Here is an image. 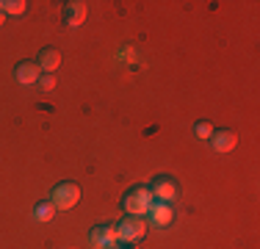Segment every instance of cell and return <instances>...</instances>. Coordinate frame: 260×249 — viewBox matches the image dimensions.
Instances as JSON below:
<instances>
[{
  "label": "cell",
  "instance_id": "obj_9",
  "mask_svg": "<svg viewBox=\"0 0 260 249\" xmlns=\"http://www.w3.org/2000/svg\"><path fill=\"white\" fill-rule=\"evenodd\" d=\"M39 64L36 61H22V64H17L14 67V78H17V83H22V86H30V83H39Z\"/></svg>",
  "mask_w": 260,
  "mask_h": 249
},
{
  "label": "cell",
  "instance_id": "obj_5",
  "mask_svg": "<svg viewBox=\"0 0 260 249\" xmlns=\"http://www.w3.org/2000/svg\"><path fill=\"white\" fill-rule=\"evenodd\" d=\"M116 224H97V227H91L89 233V244L97 246V249H108L116 244Z\"/></svg>",
  "mask_w": 260,
  "mask_h": 249
},
{
  "label": "cell",
  "instance_id": "obj_15",
  "mask_svg": "<svg viewBox=\"0 0 260 249\" xmlns=\"http://www.w3.org/2000/svg\"><path fill=\"white\" fill-rule=\"evenodd\" d=\"M108 249H125V246H119V244H114V246H108Z\"/></svg>",
  "mask_w": 260,
  "mask_h": 249
},
{
  "label": "cell",
  "instance_id": "obj_13",
  "mask_svg": "<svg viewBox=\"0 0 260 249\" xmlns=\"http://www.w3.org/2000/svg\"><path fill=\"white\" fill-rule=\"evenodd\" d=\"M210 133H213V128H210V122H197V124H194V136H197V139L208 141V139H210Z\"/></svg>",
  "mask_w": 260,
  "mask_h": 249
},
{
  "label": "cell",
  "instance_id": "obj_16",
  "mask_svg": "<svg viewBox=\"0 0 260 249\" xmlns=\"http://www.w3.org/2000/svg\"><path fill=\"white\" fill-rule=\"evenodd\" d=\"M3 20H6V14H3V11H0V25H3Z\"/></svg>",
  "mask_w": 260,
  "mask_h": 249
},
{
  "label": "cell",
  "instance_id": "obj_10",
  "mask_svg": "<svg viewBox=\"0 0 260 249\" xmlns=\"http://www.w3.org/2000/svg\"><path fill=\"white\" fill-rule=\"evenodd\" d=\"M36 64H39L42 72H55V70H58V64H61V53L55 47H42Z\"/></svg>",
  "mask_w": 260,
  "mask_h": 249
},
{
  "label": "cell",
  "instance_id": "obj_6",
  "mask_svg": "<svg viewBox=\"0 0 260 249\" xmlns=\"http://www.w3.org/2000/svg\"><path fill=\"white\" fill-rule=\"evenodd\" d=\"M86 14H89V6H86L83 0H70V3H64V9H61V17H64V22L70 25V28L83 25Z\"/></svg>",
  "mask_w": 260,
  "mask_h": 249
},
{
  "label": "cell",
  "instance_id": "obj_2",
  "mask_svg": "<svg viewBox=\"0 0 260 249\" xmlns=\"http://www.w3.org/2000/svg\"><path fill=\"white\" fill-rule=\"evenodd\" d=\"M147 230H150V224L144 222V216H127L122 222H116V238L122 241V244H136V241H141L147 235Z\"/></svg>",
  "mask_w": 260,
  "mask_h": 249
},
{
  "label": "cell",
  "instance_id": "obj_8",
  "mask_svg": "<svg viewBox=\"0 0 260 249\" xmlns=\"http://www.w3.org/2000/svg\"><path fill=\"white\" fill-rule=\"evenodd\" d=\"M208 141L216 152H230V149H235V144H238V136H235V130L221 128V130H213Z\"/></svg>",
  "mask_w": 260,
  "mask_h": 249
},
{
  "label": "cell",
  "instance_id": "obj_11",
  "mask_svg": "<svg viewBox=\"0 0 260 249\" xmlns=\"http://www.w3.org/2000/svg\"><path fill=\"white\" fill-rule=\"evenodd\" d=\"M55 216V205L50 202V199H42V202H36L34 208V219L36 222H50Z\"/></svg>",
  "mask_w": 260,
  "mask_h": 249
},
{
  "label": "cell",
  "instance_id": "obj_4",
  "mask_svg": "<svg viewBox=\"0 0 260 249\" xmlns=\"http://www.w3.org/2000/svg\"><path fill=\"white\" fill-rule=\"evenodd\" d=\"M147 189H150L152 199H158V202H169L172 205L177 197H180V185H177V180L175 177H166V174H164V177H155Z\"/></svg>",
  "mask_w": 260,
  "mask_h": 249
},
{
  "label": "cell",
  "instance_id": "obj_14",
  "mask_svg": "<svg viewBox=\"0 0 260 249\" xmlns=\"http://www.w3.org/2000/svg\"><path fill=\"white\" fill-rule=\"evenodd\" d=\"M39 86H42L45 91H50L53 86H55V75H53V72H42V75H39Z\"/></svg>",
  "mask_w": 260,
  "mask_h": 249
},
{
  "label": "cell",
  "instance_id": "obj_12",
  "mask_svg": "<svg viewBox=\"0 0 260 249\" xmlns=\"http://www.w3.org/2000/svg\"><path fill=\"white\" fill-rule=\"evenodd\" d=\"M25 9H28L25 0H0V11H3V14L20 17V14H25Z\"/></svg>",
  "mask_w": 260,
  "mask_h": 249
},
{
  "label": "cell",
  "instance_id": "obj_7",
  "mask_svg": "<svg viewBox=\"0 0 260 249\" xmlns=\"http://www.w3.org/2000/svg\"><path fill=\"white\" fill-rule=\"evenodd\" d=\"M147 216H150V222L155 224V227H166V224H172V219H175V208H172L169 202H158V199H152Z\"/></svg>",
  "mask_w": 260,
  "mask_h": 249
},
{
  "label": "cell",
  "instance_id": "obj_3",
  "mask_svg": "<svg viewBox=\"0 0 260 249\" xmlns=\"http://www.w3.org/2000/svg\"><path fill=\"white\" fill-rule=\"evenodd\" d=\"M78 199H80V185L72 183V180H61V183H55L53 191H50V202L55 205V210L75 208Z\"/></svg>",
  "mask_w": 260,
  "mask_h": 249
},
{
  "label": "cell",
  "instance_id": "obj_1",
  "mask_svg": "<svg viewBox=\"0 0 260 249\" xmlns=\"http://www.w3.org/2000/svg\"><path fill=\"white\" fill-rule=\"evenodd\" d=\"M150 205H152V194L147 185H136V189L125 191V197H122V208H125L127 216H147Z\"/></svg>",
  "mask_w": 260,
  "mask_h": 249
}]
</instances>
